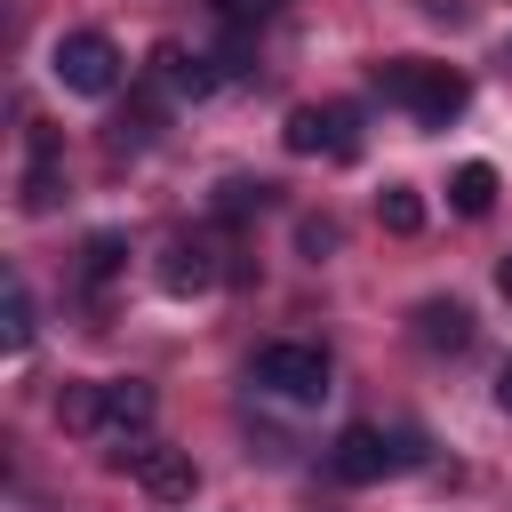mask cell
<instances>
[{
	"mask_svg": "<svg viewBox=\"0 0 512 512\" xmlns=\"http://www.w3.org/2000/svg\"><path fill=\"white\" fill-rule=\"evenodd\" d=\"M376 88H384L408 120H424V128H448V120L464 112V96H472V80H464L456 64H432V56H384V64H376Z\"/></svg>",
	"mask_w": 512,
	"mask_h": 512,
	"instance_id": "obj_1",
	"label": "cell"
},
{
	"mask_svg": "<svg viewBox=\"0 0 512 512\" xmlns=\"http://www.w3.org/2000/svg\"><path fill=\"white\" fill-rule=\"evenodd\" d=\"M248 384L256 392H272V400H288V408H320L336 384H328V352L320 344H264L256 360H248Z\"/></svg>",
	"mask_w": 512,
	"mask_h": 512,
	"instance_id": "obj_2",
	"label": "cell"
},
{
	"mask_svg": "<svg viewBox=\"0 0 512 512\" xmlns=\"http://www.w3.org/2000/svg\"><path fill=\"white\" fill-rule=\"evenodd\" d=\"M112 464L152 496V504H192L200 496V464H192V448H168V440H128V448H112Z\"/></svg>",
	"mask_w": 512,
	"mask_h": 512,
	"instance_id": "obj_3",
	"label": "cell"
},
{
	"mask_svg": "<svg viewBox=\"0 0 512 512\" xmlns=\"http://www.w3.org/2000/svg\"><path fill=\"white\" fill-rule=\"evenodd\" d=\"M280 144L296 160H360V112L352 104H296Z\"/></svg>",
	"mask_w": 512,
	"mask_h": 512,
	"instance_id": "obj_4",
	"label": "cell"
},
{
	"mask_svg": "<svg viewBox=\"0 0 512 512\" xmlns=\"http://www.w3.org/2000/svg\"><path fill=\"white\" fill-rule=\"evenodd\" d=\"M48 72H56V88H72V96H112V88H120V48H112L104 32H64L56 56H48Z\"/></svg>",
	"mask_w": 512,
	"mask_h": 512,
	"instance_id": "obj_5",
	"label": "cell"
},
{
	"mask_svg": "<svg viewBox=\"0 0 512 512\" xmlns=\"http://www.w3.org/2000/svg\"><path fill=\"white\" fill-rule=\"evenodd\" d=\"M152 384H136V376H96V440L104 448H128V440H144V424H152Z\"/></svg>",
	"mask_w": 512,
	"mask_h": 512,
	"instance_id": "obj_6",
	"label": "cell"
},
{
	"mask_svg": "<svg viewBox=\"0 0 512 512\" xmlns=\"http://www.w3.org/2000/svg\"><path fill=\"white\" fill-rule=\"evenodd\" d=\"M328 472H336L344 488H368V480L400 472V448H392L384 424H344V432L328 440Z\"/></svg>",
	"mask_w": 512,
	"mask_h": 512,
	"instance_id": "obj_7",
	"label": "cell"
},
{
	"mask_svg": "<svg viewBox=\"0 0 512 512\" xmlns=\"http://www.w3.org/2000/svg\"><path fill=\"white\" fill-rule=\"evenodd\" d=\"M216 280H224V264H216L208 240H168V248H160V288H168V296H208Z\"/></svg>",
	"mask_w": 512,
	"mask_h": 512,
	"instance_id": "obj_8",
	"label": "cell"
},
{
	"mask_svg": "<svg viewBox=\"0 0 512 512\" xmlns=\"http://www.w3.org/2000/svg\"><path fill=\"white\" fill-rule=\"evenodd\" d=\"M408 328H416L424 352H464V344H472V304H456V296H424V304L408 312Z\"/></svg>",
	"mask_w": 512,
	"mask_h": 512,
	"instance_id": "obj_9",
	"label": "cell"
},
{
	"mask_svg": "<svg viewBox=\"0 0 512 512\" xmlns=\"http://www.w3.org/2000/svg\"><path fill=\"white\" fill-rule=\"evenodd\" d=\"M24 216H48L56 200H64V152H56V136L48 128H32V160H24Z\"/></svg>",
	"mask_w": 512,
	"mask_h": 512,
	"instance_id": "obj_10",
	"label": "cell"
},
{
	"mask_svg": "<svg viewBox=\"0 0 512 512\" xmlns=\"http://www.w3.org/2000/svg\"><path fill=\"white\" fill-rule=\"evenodd\" d=\"M152 80H168L176 96H208L224 72H208V56H184V48L168 40V48H152Z\"/></svg>",
	"mask_w": 512,
	"mask_h": 512,
	"instance_id": "obj_11",
	"label": "cell"
},
{
	"mask_svg": "<svg viewBox=\"0 0 512 512\" xmlns=\"http://www.w3.org/2000/svg\"><path fill=\"white\" fill-rule=\"evenodd\" d=\"M448 208H456V216H488V208H496V168H488V160H464V168L448 176Z\"/></svg>",
	"mask_w": 512,
	"mask_h": 512,
	"instance_id": "obj_12",
	"label": "cell"
},
{
	"mask_svg": "<svg viewBox=\"0 0 512 512\" xmlns=\"http://www.w3.org/2000/svg\"><path fill=\"white\" fill-rule=\"evenodd\" d=\"M376 216H384V232H424V200H416V184H384L376 192Z\"/></svg>",
	"mask_w": 512,
	"mask_h": 512,
	"instance_id": "obj_13",
	"label": "cell"
},
{
	"mask_svg": "<svg viewBox=\"0 0 512 512\" xmlns=\"http://www.w3.org/2000/svg\"><path fill=\"white\" fill-rule=\"evenodd\" d=\"M0 320H8V328H0V336H8V352H32V328H40V320H32V288H24V280H8Z\"/></svg>",
	"mask_w": 512,
	"mask_h": 512,
	"instance_id": "obj_14",
	"label": "cell"
},
{
	"mask_svg": "<svg viewBox=\"0 0 512 512\" xmlns=\"http://www.w3.org/2000/svg\"><path fill=\"white\" fill-rule=\"evenodd\" d=\"M120 256H128V240H120V232H88L80 272H88V280H112V272H120Z\"/></svg>",
	"mask_w": 512,
	"mask_h": 512,
	"instance_id": "obj_15",
	"label": "cell"
},
{
	"mask_svg": "<svg viewBox=\"0 0 512 512\" xmlns=\"http://www.w3.org/2000/svg\"><path fill=\"white\" fill-rule=\"evenodd\" d=\"M264 200H272V184H248V176L216 184V208H224V216H248V208H264Z\"/></svg>",
	"mask_w": 512,
	"mask_h": 512,
	"instance_id": "obj_16",
	"label": "cell"
},
{
	"mask_svg": "<svg viewBox=\"0 0 512 512\" xmlns=\"http://www.w3.org/2000/svg\"><path fill=\"white\" fill-rule=\"evenodd\" d=\"M296 248H304V256L320 264V256L336 248V224H328V216H304V224H296Z\"/></svg>",
	"mask_w": 512,
	"mask_h": 512,
	"instance_id": "obj_17",
	"label": "cell"
},
{
	"mask_svg": "<svg viewBox=\"0 0 512 512\" xmlns=\"http://www.w3.org/2000/svg\"><path fill=\"white\" fill-rule=\"evenodd\" d=\"M496 408H512V360L496 368Z\"/></svg>",
	"mask_w": 512,
	"mask_h": 512,
	"instance_id": "obj_18",
	"label": "cell"
},
{
	"mask_svg": "<svg viewBox=\"0 0 512 512\" xmlns=\"http://www.w3.org/2000/svg\"><path fill=\"white\" fill-rule=\"evenodd\" d=\"M496 288H504V296H512V256H504V264H496Z\"/></svg>",
	"mask_w": 512,
	"mask_h": 512,
	"instance_id": "obj_19",
	"label": "cell"
}]
</instances>
